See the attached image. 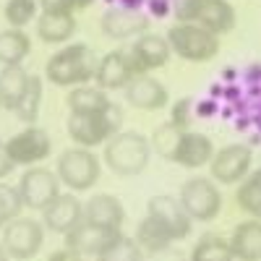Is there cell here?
<instances>
[{
	"mask_svg": "<svg viewBox=\"0 0 261 261\" xmlns=\"http://www.w3.org/2000/svg\"><path fill=\"white\" fill-rule=\"evenodd\" d=\"M188 261H235V253L230 248V241H225L222 235L209 232L199 238V243L191 248Z\"/></svg>",
	"mask_w": 261,
	"mask_h": 261,
	"instance_id": "27",
	"label": "cell"
},
{
	"mask_svg": "<svg viewBox=\"0 0 261 261\" xmlns=\"http://www.w3.org/2000/svg\"><path fill=\"white\" fill-rule=\"evenodd\" d=\"M149 8H151V13H154V16H165L170 11V0H151Z\"/></svg>",
	"mask_w": 261,
	"mask_h": 261,
	"instance_id": "39",
	"label": "cell"
},
{
	"mask_svg": "<svg viewBox=\"0 0 261 261\" xmlns=\"http://www.w3.org/2000/svg\"><path fill=\"white\" fill-rule=\"evenodd\" d=\"M136 79V68L130 63L128 50H113L99 58V68L94 76V84L105 92H118Z\"/></svg>",
	"mask_w": 261,
	"mask_h": 261,
	"instance_id": "15",
	"label": "cell"
},
{
	"mask_svg": "<svg viewBox=\"0 0 261 261\" xmlns=\"http://www.w3.org/2000/svg\"><path fill=\"white\" fill-rule=\"evenodd\" d=\"M212 157H214V144L209 136L199 134V130H183L175 151H172V162L186 170L206 167L212 162Z\"/></svg>",
	"mask_w": 261,
	"mask_h": 261,
	"instance_id": "18",
	"label": "cell"
},
{
	"mask_svg": "<svg viewBox=\"0 0 261 261\" xmlns=\"http://www.w3.org/2000/svg\"><path fill=\"white\" fill-rule=\"evenodd\" d=\"M47 261H84V256L71 251V248H60V251H53L47 256Z\"/></svg>",
	"mask_w": 261,
	"mask_h": 261,
	"instance_id": "37",
	"label": "cell"
},
{
	"mask_svg": "<svg viewBox=\"0 0 261 261\" xmlns=\"http://www.w3.org/2000/svg\"><path fill=\"white\" fill-rule=\"evenodd\" d=\"M8 261H11V258H8Z\"/></svg>",
	"mask_w": 261,
	"mask_h": 261,
	"instance_id": "45",
	"label": "cell"
},
{
	"mask_svg": "<svg viewBox=\"0 0 261 261\" xmlns=\"http://www.w3.org/2000/svg\"><path fill=\"white\" fill-rule=\"evenodd\" d=\"M139 6H141V0H123V8H134V11H139Z\"/></svg>",
	"mask_w": 261,
	"mask_h": 261,
	"instance_id": "40",
	"label": "cell"
},
{
	"mask_svg": "<svg viewBox=\"0 0 261 261\" xmlns=\"http://www.w3.org/2000/svg\"><path fill=\"white\" fill-rule=\"evenodd\" d=\"M120 235H123V230H107V227H97L92 222H81L65 235V248H71L81 256H94L97 258L102 251L110 248Z\"/></svg>",
	"mask_w": 261,
	"mask_h": 261,
	"instance_id": "14",
	"label": "cell"
},
{
	"mask_svg": "<svg viewBox=\"0 0 261 261\" xmlns=\"http://www.w3.org/2000/svg\"><path fill=\"white\" fill-rule=\"evenodd\" d=\"M73 3H76V8H86V6H92L94 0H73Z\"/></svg>",
	"mask_w": 261,
	"mask_h": 261,
	"instance_id": "41",
	"label": "cell"
},
{
	"mask_svg": "<svg viewBox=\"0 0 261 261\" xmlns=\"http://www.w3.org/2000/svg\"><path fill=\"white\" fill-rule=\"evenodd\" d=\"M141 261H188V258L172 246H167V248H160V251H144Z\"/></svg>",
	"mask_w": 261,
	"mask_h": 261,
	"instance_id": "35",
	"label": "cell"
},
{
	"mask_svg": "<svg viewBox=\"0 0 261 261\" xmlns=\"http://www.w3.org/2000/svg\"><path fill=\"white\" fill-rule=\"evenodd\" d=\"M123 220H125V209H123L120 199H115L113 193H94L84 204V222H92V225L107 227V230H120Z\"/></svg>",
	"mask_w": 261,
	"mask_h": 261,
	"instance_id": "20",
	"label": "cell"
},
{
	"mask_svg": "<svg viewBox=\"0 0 261 261\" xmlns=\"http://www.w3.org/2000/svg\"><path fill=\"white\" fill-rule=\"evenodd\" d=\"M102 32L110 39H130L149 32V18L134 8H110L102 16Z\"/></svg>",
	"mask_w": 261,
	"mask_h": 261,
	"instance_id": "19",
	"label": "cell"
},
{
	"mask_svg": "<svg viewBox=\"0 0 261 261\" xmlns=\"http://www.w3.org/2000/svg\"><path fill=\"white\" fill-rule=\"evenodd\" d=\"M110 105H113L110 94H107L105 89H99L97 84L73 86L71 94H68L71 113H81V115H99V113H105Z\"/></svg>",
	"mask_w": 261,
	"mask_h": 261,
	"instance_id": "23",
	"label": "cell"
},
{
	"mask_svg": "<svg viewBox=\"0 0 261 261\" xmlns=\"http://www.w3.org/2000/svg\"><path fill=\"white\" fill-rule=\"evenodd\" d=\"M99 68V55L89 45H65L45 63V79L63 89L92 84Z\"/></svg>",
	"mask_w": 261,
	"mask_h": 261,
	"instance_id": "1",
	"label": "cell"
},
{
	"mask_svg": "<svg viewBox=\"0 0 261 261\" xmlns=\"http://www.w3.org/2000/svg\"><path fill=\"white\" fill-rule=\"evenodd\" d=\"M191 110H193V102H191L188 97L178 99L175 105H172V118H170V123L178 125L180 130H188V125H191Z\"/></svg>",
	"mask_w": 261,
	"mask_h": 261,
	"instance_id": "34",
	"label": "cell"
},
{
	"mask_svg": "<svg viewBox=\"0 0 261 261\" xmlns=\"http://www.w3.org/2000/svg\"><path fill=\"white\" fill-rule=\"evenodd\" d=\"M253 162V151L246 144H227L220 151H214L209 162V175L220 186H238L248 172Z\"/></svg>",
	"mask_w": 261,
	"mask_h": 261,
	"instance_id": "11",
	"label": "cell"
},
{
	"mask_svg": "<svg viewBox=\"0 0 261 261\" xmlns=\"http://www.w3.org/2000/svg\"><path fill=\"white\" fill-rule=\"evenodd\" d=\"M136 243L141 246V251H160V248H167L175 241L170 238V232L154 220V217H144L139 222V230H136Z\"/></svg>",
	"mask_w": 261,
	"mask_h": 261,
	"instance_id": "29",
	"label": "cell"
},
{
	"mask_svg": "<svg viewBox=\"0 0 261 261\" xmlns=\"http://www.w3.org/2000/svg\"><path fill=\"white\" fill-rule=\"evenodd\" d=\"M128 55H130L134 68H136V76H144V73H151L157 68H165L172 50H170L167 37L144 32V34L136 37V42H130Z\"/></svg>",
	"mask_w": 261,
	"mask_h": 261,
	"instance_id": "12",
	"label": "cell"
},
{
	"mask_svg": "<svg viewBox=\"0 0 261 261\" xmlns=\"http://www.w3.org/2000/svg\"><path fill=\"white\" fill-rule=\"evenodd\" d=\"M151 157V141L136 130H118V134L105 144V162L115 175L130 178L146 170Z\"/></svg>",
	"mask_w": 261,
	"mask_h": 261,
	"instance_id": "2",
	"label": "cell"
},
{
	"mask_svg": "<svg viewBox=\"0 0 261 261\" xmlns=\"http://www.w3.org/2000/svg\"><path fill=\"white\" fill-rule=\"evenodd\" d=\"M60 178H58V172H53L50 167H27V172L21 175L18 180V193H21V199H24V206L27 209H47L58 196L63 193L60 191Z\"/></svg>",
	"mask_w": 261,
	"mask_h": 261,
	"instance_id": "10",
	"label": "cell"
},
{
	"mask_svg": "<svg viewBox=\"0 0 261 261\" xmlns=\"http://www.w3.org/2000/svg\"><path fill=\"white\" fill-rule=\"evenodd\" d=\"M42 94H45V86H42V79L29 73V84H27V92L21 97L18 107H16V118L27 125H34L37 123V115H39V107H42Z\"/></svg>",
	"mask_w": 261,
	"mask_h": 261,
	"instance_id": "28",
	"label": "cell"
},
{
	"mask_svg": "<svg viewBox=\"0 0 261 261\" xmlns=\"http://www.w3.org/2000/svg\"><path fill=\"white\" fill-rule=\"evenodd\" d=\"M146 214L154 217V220L170 232L172 241H183V238L191 235V227H193V220L188 217V212L183 209L180 199H175V196H151L149 204H146Z\"/></svg>",
	"mask_w": 261,
	"mask_h": 261,
	"instance_id": "13",
	"label": "cell"
},
{
	"mask_svg": "<svg viewBox=\"0 0 261 261\" xmlns=\"http://www.w3.org/2000/svg\"><path fill=\"white\" fill-rule=\"evenodd\" d=\"M180 134H183V130H180L178 125L165 123V125H160V128L154 130V136H151V146H154L162 157L172 160V151H175V146H178Z\"/></svg>",
	"mask_w": 261,
	"mask_h": 261,
	"instance_id": "33",
	"label": "cell"
},
{
	"mask_svg": "<svg viewBox=\"0 0 261 261\" xmlns=\"http://www.w3.org/2000/svg\"><path fill=\"white\" fill-rule=\"evenodd\" d=\"M0 261H8V253H6V248L0 246Z\"/></svg>",
	"mask_w": 261,
	"mask_h": 261,
	"instance_id": "42",
	"label": "cell"
},
{
	"mask_svg": "<svg viewBox=\"0 0 261 261\" xmlns=\"http://www.w3.org/2000/svg\"><path fill=\"white\" fill-rule=\"evenodd\" d=\"M123 92H125V102L130 107H136V110H144V113L162 110L170 102V92L165 89V84L157 81L154 76H149V73L136 76Z\"/></svg>",
	"mask_w": 261,
	"mask_h": 261,
	"instance_id": "16",
	"label": "cell"
},
{
	"mask_svg": "<svg viewBox=\"0 0 261 261\" xmlns=\"http://www.w3.org/2000/svg\"><path fill=\"white\" fill-rule=\"evenodd\" d=\"M13 162H11V157L6 154V146L3 144H0V180H3V178H8L11 175V172H13Z\"/></svg>",
	"mask_w": 261,
	"mask_h": 261,
	"instance_id": "38",
	"label": "cell"
},
{
	"mask_svg": "<svg viewBox=\"0 0 261 261\" xmlns=\"http://www.w3.org/2000/svg\"><path fill=\"white\" fill-rule=\"evenodd\" d=\"M120 123H123V110L113 102L99 115L71 113L68 115V136L73 139L76 146H84V149L102 146L120 130Z\"/></svg>",
	"mask_w": 261,
	"mask_h": 261,
	"instance_id": "3",
	"label": "cell"
},
{
	"mask_svg": "<svg viewBox=\"0 0 261 261\" xmlns=\"http://www.w3.org/2000/svg\"><path fill=\"white\" fill-rule=\"evenodd\" d=\"M0 110H3V97H0Z\"/></svg>",
	"mask_w": 261,
	"mask_h": 261,
	"instance_id": "43",
	"label": "cell"
},
{
	"mask_svg": "<svg viewBox=\"0 0 261 261\" xmlns=\"http://www.w3.org/2000/svg\"><path fill=\"white\" fill-rule=\"evenodd\" d=\"M32 53V39L24 29L8 27L6 32H0V63L3 65H18L24 63V58Z\"/></svg>",
	"mask_w": 261,
	"mask_h": 261,
	"instance_id": "25",
	"label": "cell"
},
{
	"mask_svg": "<svg viewBox=\"0 0 261 261\" xmlns=\"http://www.w3.org/2000/svg\"><path fill=\"white\" fill-rule=\"evenodd\" d=\"M235 201L241 206V212H246L253 220H261V167L251 170L248 175L238 183Z\"/></svg>",
	"mask_w": 261,
	"mask_h": 261,
	"instance_id": "26",
	"label": "cell"
},
{
	"mask_svg": "<svg viewBox=\"0 0 261 261\" xmlns=\"http://www.w3.org/2000/svg\"><path fill=\"white\" fill-rule=\"evenodd\" d=\"M3 146H6V154L11 157V162L16 167H32V165H39L42 160L50 157L53 139L45 128L27 125L16 136H11Z\"/></svg>",
	"mask_w": 261,
	"mask_h": 261,
	"instance_id": "9",
	"label": "cell"
},
{
	"mask_svg": "<svg viewBox=\"0 0 261 261\" xmlns=\"http://www.w3.org/2000/svg\"><path fill=\"white\" fill-rule=\"evenodd\" d=\"M141 256H144V251L136 243V238L120 235L110 248L97 256V261H141Z\"/></svg>",
	"mask_w": 261,
	"mask_h": 261,
	"instance_id": "31",
	"label": "cell"
},
{
	"mask_svg": "<svg viewBox=\"0 0 261 261\" xmlns=\"http://www.w3.org/2000/svg\"><path fill=\"white\" fill-rule=\"evenodd\" d=\"M55 172L65 188L71 191H89L94 188V183L99 180V172H102V165H99V157L94 154L92 149H84V146H71L65 149L63 154L58 157V165H55Z\"/></svg>",
	"mask_w": 261,
	"mask_h": 261,
	"instance_id": "6",
	"label": "cell"
},
{
	"mask_svg": "<svg viewBox=\"0 0 261 261\" xmlns=\"http://www.w3.org/2000/svg\"><path fill=\"white\" fill-rule=\"evenodd\" d=\"M29 73L24 65H3L0 71V97H3V110H16L21 97L27 92Z\"/></svg>",
	"mask_w": 261,
	"mask_h": 261,
	"instance_id": "24",
	"label": "cell"
},
{
	"mask_svg": "<svg viewBox=\"0 0 261 261\" xmlns=\"http://www.w3.org/2000/svg\"><path fill=\"white\" fill-rule=\"evenodd\" d=\"M178 199L193 222H212L222 209V191L217 188L212 178H201V175L186 180Z\"/></svg>",
	"mask_w": 261,
	"mask_h": 261,
	"instance_id": "7",
	"label": "cell"
},
{
	"mask_svg": "<svg viewBox=\"0 0 261 261\" xmlns=\"http://www.w3.org/2000/svg\"><path fill=\"white\" fill-rule=\"evenodd\" d=\"M175 18L183 24H196L222 37L235 29V8L227 0H178L175 3Z\"/></svg>",
	"mask_w": 261,
	"mask_h": 261,
	"instance_id": "4",
	"label": "cell"
},
{
	"mask_svg": "<svg viewBox=\"0 0 261 261\" xmlns=\"http://www.w3.org/2000/svg\"><path fill=\"white\" fill-rule=\"evenodd\" d=\"M34 24H37V37L47 45H63L76 34L73 13H39Z\"/></svg>",
	"mask_w": 261,
	"mask_h": 261,
	"instance_id": "22",
	"label": "cell"
},
{
	"mask_svg": "<svg viewBox=\"0 0 261 261\" xmlns=\"http://www.w3.org/2000/svg\"><path fill=\"white\" fill-rule=\"evenodd\" d=\"M3 246L8 258L27 261L39 253L42 243H45V225L32 220V217H16V220L3 225Z\"/></svg>",
	"mask_w": 261,
	"mask_h": 261,
	"instance_id": "8",
	"label": "cell"
},
{
	"mask_svg": "<svg viewBox=\"0 0 261 261\" xmlns=\"http://www.w3.org/2000/svg\"><path fill=\"white\" fill-rule=\"evenodd\" d=\"M42 13H73L76 3L73 0H37Z\"/></svg>",
	"mask_w": 261,
	"mask_h": 261,
	"instance_id": "36",
	"label": "cell"
},
{
	"mask_svg": "<svg viewBox=\"0 0 261 261\" xmlns=\"http://www.w3.org/2000/svg\"><path fill=\"white\" fill-rule=\"evenodd\" d=\"M230 248L238 261H261V220H246L235 225Z\"/></svg>",
	"mask_w": 261,
	"mask_h": 261,
	"instance_id": "21",
	"label": "cell"
},
{
	"mask_svg": "<svg viewBox=\"0 0 261 261\" xmlns=\"http://www.w3.org/2000/svg\"><path fill=\"white\" fill-rule=\"evenodd\" d=\"M167 42H170L172 55H178L188 63H206L220 55V37L196 24L178 21L175 27H170Z\"/></svg>",
	"mask_w": 261,
	"mask_h": 261,
	"instance_id": "5",
	"label": "cell"
},
{
	"mask_svg": "<svg viewBox=\"0 0 261 261\" xmlns=\"http://www.w3.org/2000/svg\"><path fill=\"white\" fill-rule=\"evenodd\" d=\"M81 222H84V204L73 193H60L47 209H42V225L58 235H68Z\"/></svg>",
	"mask_w": 261,
	"mask_h": 261,
	"instance_id": "17",
	"label": "cell"
},
{
	"mask_svg": "<svg viewBox=\"0 0 261 261\" xmlns=\"http://www.w3.org/2000/svg\"><path fill=\"white\" fill-rule=\"evenodd\" d=\"M0 230H3V222H0Z\"/></svg>",
	"mask_w": 261,
	"mask_h": 261,
	"instance_id": "44",
	"label": "cell"
},
{
	"mask_svg": "<svg viewBox=\"0 0 261 261\" xmlns=\"http://www.w3.org/2000/svg\"><path fill=\"white\" fill-rule=\"evenodd\" d=\"M21 209H24V199L18 193V186H8L0 180V222L6 225L21 217Z\"/></svg>",
	"mask_w": 261,
	"mask_h": 261,
	"instance_id": "32",
	"label": "cell"
},
{
	"mask_svg": "<svg viewBox=\"0 0 261 261\" xmlns=\"http://www.w3.org/2000/svg\"><path fill=\"white\" fill-rule=\"evenodd\" d=\"M3 13H6L8 27L24 29V27L32 24V21H37V16H39V3H37V0H8L6 8H3Z\"/></svg>",
	"mask_w": 261,
	"mask_h": 261,
	"instance_id": "30",
	"label": "cell"
}]
</instances>
